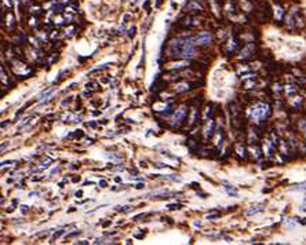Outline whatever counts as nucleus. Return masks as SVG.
<instances>
[{"label":"nucleus","mask_w":306,"mask_h":245,"mask_svg":"<svg viewBox=\"0 0 306 245\" xmlns=\"http://www.w3.org/2000/svg\"><path fill=\"white\" fill-rule=\"evenodd\" d=\"M170 54L171 58L181 59V58H192L195 55V46L192 44L190 37H179L170 41Z\"/></svg>","instance_id":"f257e3e1"},{"label":"nucleus","mask_w":306,"mask_h":245,"mask_svg":"<svg viewBox=\"0 0 306 245\" xmlns=\"http://www.w3.org/2000/svg\"><path fill=\"white\" fill-rule=\"evenodd\" d=\"M270 113H272V109H270L269 105H266V103H261V105H258L255 109L252 110L251 117L255 121H263Z\"/></svg>","instance_id":"f03ea898"},{"label":"nucleus","mask_w":306,"mask_h":245,"mask_svg":"<svg viewBox=\"0 0 306 245\" xmlns=\"http://www.w3.org/2000/svg\"><path fill=\"white\" fill-rule=\"evenodd\" d=\"M190 41L193 46H207L211 43V36L208 32H200L196 36H190Z\"/></svg>","instance_id":"7ed1b4c3"},{"label":"nucleus","mask_w":306,"mask_h":245,"mask_svg":"<svg viewBox=\"0 0 306 245\" xmlns=\"http://www.w3.org/2000/svg\"><path fill=\"white\" fill-rule=\"evenodd\" d=\"M185 118H186V110L184 109V107H181V109H178L175 112V114L173 116V124L176 125L178 123H181V121H184Z\"/></svg>","instance_id":"20e7f679"},{"label":"nucleus","mask_w":306,"mask_h":245,"mask_svg":"<svg viewBox=\"0 0 306 245\" xmlns=\"http://www.w3.org/2000/svg\"><path fill=\"white\" fill-rule=\"evenodd\" d=\"M259 211H263V205L261 204V205H254V207H251L248 211H247V215L248 216H251V215H254V213H256V212H259Z\"/></svg>","instance_id":"39448f33"},{"label":"nucleus","mask_w":306,"mask_h":245,"mask_svg":"<svg viewBox=\"0 0 306 245\" xmlns=\"http://www.w3.org/2000/svg\"><path fill=\"white\" fill-rule=\"evenodd\" d=\"M223 187H225V190H226V192L229 193L230 195H237V192H236V189H234L232 185H229V183H226V182H223Z\"/></svg>","instance_id":"423d86ee"},{"label":"nucleus","mask_w":306,"mask_h":245,"mask_svg":"<svg viewBox=\"0 0 306 245\" xmlns=\"http://www.w3.org/2000/svg\"><path fill=\"white\" fill-rule=\"evenodd\" d=\"M6 24H7L8 29L14 28V17H13L11 13H7V14H6Z\"/></svg>","instance_id":"0eeeda50"},{"label":"nucleus","mask_w":306,"mask_h":245,"mask_svg":"<svg viewBox=\"0 0 306 245\" xmlns=\"http://www.w3.org/2000/svg\"><path fill=\"white\" fill-rule=\"evenodd\" d=\"M163 179H167V181H174V182H179L181 178L175 176V175H167V176H163Z\"/></svg>","instance_id":"6e6552de"},{"label":"nucleus","mask_w":306,"mask_h":245,"mask_svg":"<svg viewBox=\"0 0 306 245\" xmlns=\"http://www.w3.org/2000/svg\"><path fill=\"white\" fill-rule=\"evenodd\" d=\"M292 190H306V182L299 183V185H294L292 186Z\"/></svg>","instance_id":"1a4fd4ad"},{"label":"nucleus","mask_w":306,"mask_h":245,"mask_svg":"<svg viewBox=\"0 0 306 245\" xmlns=\"http://www.w3.org/2000/svg\"><path fill=\"white\" fill-rule=\"evenodd\" d=\"M213 128H214V123L210 120L208 125H207V136H211V134H213Z\"/></svg>","instance_id":"9d476101"},{"label":"nucleus","mask_w":306,"mask_h":245,"mask_svg":"<svg viewBox=\"0 0 306 245\" xmlns=\"http://www.w3.org/2000/svg\"><path fill=\"white\" fill-rule=\"evenodd\" d=\"M179 208H182V205H181V204H173V205L170 204V205H168V209H179Z\"/></svg>","instance_id":"9b49d317"},{"label":"nucleus","mask_w":306,"mask_h":245,"mask_svg":"<svg viewBox=\"0 0 306 245\" xmlns=\"http://www.w3.org/2000/svg\"><path fill=\"white\" fill-rule=\"evenodd\" d=\"M86 87H87V90H88V88H90V90H97L98 85H97V83H88Z\"/></svg>","instance_id":"f8f14e48"},{"label":"nucleus","mask_w":306,"mask_h":245,"mask_svg":"<svg viewBox=\"0 0 306 245\" xmlns=\"http://www.w3.org/2000/svg\"><path fill=\"white\" fill-rule=\"evenodd\" d=\"M131 209H133L131 205H126V207H122V209H119V211H122V212H130Z\"/></svg>","instance_id":"ddd939ff"},{"label":"nucleus","mask_w":306,"mask_h":245,"mask_svg":"<svg viewBox=\"0 0 306 245\" xmlns=\"http://www.w3.org/2000/svg\"><path fill=\"white\" fill-rule=\"evenodd\" d=\"M7 147H8V142H4V143H3V145L0 146V153L3 152V150H4V149H7Z\"/></svg>","instance_id":"4468645a"},{"label":"nucleus","mask_w":306,"mask_h":245,"mask_svg":"<svg viewBox=\"0 0 306 245\" xmlns=\"http://www.w3.org/2000/svg\"><path fill=\"white\" fill-rule=\"evenodd\" d=\"M62 233H64V230H59V231H57V233H55V234L53 235V238H57V237H59V235H61Z\"/></svg>","instance_id":"2eb2a0df"},{"label":"nucleus","mask_w":306,"mask_h":245,"mask_svg":"<svg viewBox=\"0 0 306 245\" xmlns=\"http://www.w3.org/2000/svg\"><path fill=\"white\" fill-rule=\"evenodd\" d=\"M190 187H192V189L195 187L196 190H199V183H196V182H195V183H192V185H190Z\"/></svg>","instance_id":"dca6fc26"},{"label":"nucleus","mask_w":306,"mask_h":245,"mask_svg":"<svg viewBox=\"0 0 306 245\" xmlns=\"http://www.w3.org/2000/svg\"><path fill=\"white\" fill-rule=\"evenodd\" d=\"M99 185H101V187H106V186H108V183H106L105 181H101V182H99Z\"/></svg>","instance_id":"f3484780"},{"label":"nucleus","mask_w":306,"mask_h":245,"mask_svg":"<svg viewBox=\"0 0 306 245\" xmlns=\"http://www.w3.org/2000/svg\"><path fill=\"white\" fill-rule=\"evenodd\" d=\"M218 216H219V215H208L207 219H214V218H218Z\"/></svg>","instance_id":"a211bd4d"},{"label":"nucleus","mask_w":306,"mask_h":245,"mask_svg":"<svg viewBox=\"0 0 306 245\" xmlns=\"http://www.w3.org/2000/svg\"><path fill=\"white\" fill-rule=\"evenodd\" d=\"M134 33H135V28L130 29V36H131V37H133V36H134Z\"/></svg>","instance_id":"6ab92c4d"},{"label":"nucleus","mask_w":306,"mask_h":245,"mask_svg":"<svg viewBox=\"0 0 306 245\" xmlns=\"http://www.w3.org/2000/svg\"><path fill=\"white\" fill-rule=\"evenodd\" d=\"M135 187H137V189H142V187H144V183H138Z\"/></svg>","instance_id":"aec40b11"},{"label":"nucleus","mask_w":306,"mask_h":245,"mask_svg":"<svg viewBox=\"0 0 306 245\" xmlns=\"http://www.w3.org/2000/svg\"><path fill=\"white\" fill-rule=\"evenodd\" d=\"M26 208H28V207H25V205H24V207H22V208H21V211H22V212H26Z\"/></svg>","instance_id":"412c9836"},{"label":"nucleus","mask_w":306,"mask_h":245,"mask_svg":"<svg viewBox=\"0 0 306 245\" xmlns=\"http://www.w3.org/2000/svg\"><path fill=\"white\" fill-rule=\"evenodd\" d=\"M62 1H64V3H66V1H70V0H62Z\"/></svg>","instance_id":"4be33fe9"},{"label":"nucleus","mask_w":306,"mask_h":245,"mask_svg":"<svg viewBox=\"0 0 306 245\" xmlns=\"http://www.w3.org/2000/svg\"><path fill=\"white\" fill-rule=\"evenodd\" d=\"M22 1H24V3H26V1H29V0H22Z\"/></svg>","instance_id":"5701e85b"},{"label":"nucleus","mask_w":306,"mask_h":245,"mask_svg":"<svg viewBox=\"0 0 306 245\" xmlns=\"http://www.w3.org/2000/svg\"><path fill=\"white\" fill-rule=\"evenodd\" d=\"M302 209H303V211H306V207H303V208H302Z\"/></svg>","instance_id":"b1692460"}]
</instances>
